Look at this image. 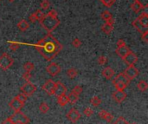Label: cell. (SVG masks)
Listing matches in <instances>:
<instances>
[{
  "label": "cell",
  "instance_id": "obj_28",
  "mask_svg": "<svg viewBox=\"0 0 148 124\" xmlns=\"http://www.w3.org/2000/svg\"><path fill=\"white\" fill-rule=\"evenodd\" d=\"M39 110L42 114H47L49 110V107L46 103H42L39 105Z\"/></svg>",
  "mask_w": 148,
  "mask_h": 124
},
{
  "label": "cell",
  "instance_id": "obj_12",
  "mask_svg": "<svg viewBox=\"0 0 148 124\" xmlns=\"http://www.w3.org/2000/svg\"><path fill=\"white\" fill-rule=\"evenodd\" d=\"M127 95L124 90H116L112 94L113 99L117 103H121L124 102L127 98Z\"/></svg>",
  "mask_w": 148,
  "mask_h": 124
},
{
  "label": "cell",
  "instance_id": "obj_27",
  "mask_svg": "<svg viewBox=\"0 0 148 124\" xmlns=\"http://www.w3.org/2000/svg\"><path fill=\"white\" fill-rule=\"evenodd\" d=\"M67 75H68V76H69L70 79H75V78L77 76L78 72H77V70H76L75 68H70V69L68 70Z\"/></svg>",
  "mask_w": 148,
  "mask_h": 124
},
{
  "label": "cell",
  "instance_id": "obj_38",
  "mask_svg": "<svg viewBox=\"0 0 148 124\" xmlns=\"http://www.w3.org/2000/svg\"><path fill=\"white\" fill-rule=\"evenodd\" d=\"M35 14H36V17L37 18V21L41 20L44 16H45V13L42 11V10H37L35 11Z\"/></svg>",
  "mask_w": 148,
  "mask_h": 124
},
{
  "label": "cell",
  "instance_id": "obj_1",
  "mask_svg": "<svg viewBox=\"0 0 148 124\" xmlns=\"http://www.w3.org/2000/svg\"><path fill=\"white\" fill-rule=\"evenodd\" d=\"M26 45H32L40 53V55L47 61L53 60L63 50V45L55 37L50 33H48L44 38L40 39L37 43L29 44H23Z\"/></svg>",
  "mask_w": 148,
  "mask_h": 124
},
{
  "label": "cell",
  "instance_id": "obj_2",
  "mask_svg": "<svg viewBox=\"0 0 148 124\" xmlns=\"http://www.w3.org/2000/svg\"><path fill=\"white\" fill-rule=\"evenodd\" d=\"M39 23L48 33H51L52 32H54L61 23L58 17H51L48 14H45V16L41 20H39Z\"/></svg>",
  "mask_w": 148,
  "mask_h": 124
},
{
  "label": "cell",
  "instance_id": "obj_15",
  "mask_svg": "<svg viewBox=\"0 0 148 124\" xmlns=\"http://www.w3.org/2000/svg\"><path fill=\"white\" fill-rule=\"evenodd\" d=\"M146 7H147V5H143L142 3H140L139 1V0H133V3L131 5V9L135 13H139V12L142 11L143 10L146 9Z\"/></svg>",
  "mask_w": 148,
  "mask_h": 124
},
{
  "label": "cell",
  "instance_id": "obj_45",
  "mask_svg": "<svg viewBox=\"0 0 148 124\" xmlns=\"http://www.w3.org/2000/svg\"><path fill=\"white\" fill-rule=\"evenodd\" d=\"M47 14H48V15H49V16H51V17H57V12H56V11H55V10H51V11H49Z\"/></svg>",
  "mask_w": 148,
  "mask_h": 124
},
{
  "label": "cell",
  "instance_id": "obj_18",
  "mask_svg": "<svg viewBox=\"0 0 148 124\" xmlns=\"http://www.w3.org/2000/svg\"><path fill=\"white\" fill-rule=\"evenodd\" d=\"M114 74H115V73H114V70H113L111 67H107V68L103 69L102 71H101L102 76H103L105 79H107V80H111V79L113 77Z\"/></svg>",
  "mask_w": 148,
  "mask_h": 124
},
{
  "label": "cell",
  "instance_id": "obj_35",
  "mask_svg": "<svg viewBox=\"0 0 148 124\" xmlns=\"http://www.w3.org/2000/svg\"><path fill=\"white\" fill-rule=\"evenodd\" d=\"M113 124H129V122L122 116L119 117V118H117L116 121L113 123Z\"/></svg>",
  "mask_w": 148,
  "mask_h": 124
},
{
  "label": "cell",
  "instance_id": "obj_11",
  "mask_svg": "<svg viewBox=\"0 0 148 124\" xmlns=\"http://www.w3.org/2000/svg\"><path fill=\"white\" fill-rule=\"evenodd\" d=\"M125 74V76L131 81L134 78H136L139 76V70L134 66H127V68L125 70V71L123 72Z\"/></svg>",
  "mask_w": 148,
  "mask_h": 124
},
{
  "label": "cell",
  "instance_id": "obj_3",
  "mask_svg": "<svg viewBox=\"0 0 148 124\" xmlns=\"http://www.w3.org/2000/svg\"><path fill=\"white\" fill-rule=\"evenodd\" d=\"M129 83L130 80L125 76L124 73H119L113 80V84L117 90H125Z\"/></svg>",
  "mask_w": 148,
  "mask_h": 124
},
{
  "label": "cell",
  "instance_id": "obj_47",
  "mask_svg": "<svg viewBox=\"0 0 148 124\" xmlns=\"http://www.w3.org/2000/svg\"><path fill=\"white\" fill-rule=\"evenodd\" d=\"M13 121V120H12ZM13 124H23V123H22V122H20V121H13Z\"/></svg>",
  "mask_w": 148,
  "mask_h": 124
},
{
  "label": "cell",
  "instance_id": "obj_39",
  "mask_svg": "<svg viewBox=\"0 0 148 124\" xmlns=\"http://www.w3.org/2000/svg\"><path fill=\"white\" fill-rule=\"evenodd\" d=\"M107 57H106L105 56H101L99 58H98V64L100 65H104L107 64Z\"/></svg>",
  "mask_w": 148,
  "mask_h": 124
},
{
  "label": "cell",
  "instance_id": "obj_49",
  "mask_svg": "<svg viewBox=\"0 0 148 124\" xmlns=\"http://www.w3.org/2000/svg\"><path fill=\"white\" fill-rule=\"evenodd\" d=\"M130 124V123H129ZM131 124H136V123H131Z\"/></svg>",
  "mask_w": 148,
  "mask_h": 124
},
{
  "label": "cell",
  "instance_id": "obj_44",
  "mask_svg": "<svg viewBox=\"0 0 148 124\" xmlns=\"http://www.w3.org/2000/svg\"><path fill=\"white\" fill-rule=\"evenodd\" d=\"M1 124H13V121L11 117H8L5 121H3V122Z\"/></svg>",
  "mask_w": 148,
  "mask_h": 124
},
{
  "label": "cell",
  "instance_id": "obj_5",
  "mask_svg": "<svg viewBox=\"0 0 148 124\" xmlns=\"http://www.w3.org/2000/svg\"><path fill=\"white\" fill-rule=\"evenodd\" d=\"M21 92L23 93V94H24L26 97H31L34 93L36 92L37 90V86L33 83H31V82H27L26 83H24L21 88H20Z\"/></svg>",
  "mask_w": 148,
  "mask_h": 124
},
{
  "label": "cell",
  "instance_id": "obj_51",
  "mask_svg": "<svg viewBox=\"0 0 148 124\" xmlns=\"http://www.w3.org/2000/svg\"><path fill=\"white\" fill-rule=\"evenodd\" d=\"M0 1H1V0H0Z\"/></svg>",
  "mask_w": 148,
  "mask_h": 124
},
{
  "label": "cell",
  "instance_id": "obj_40",
  "mask_svg": "<svg viewBox=\"0 0 148 124\" xmlns=\"http://www.w3.org/2000/svg\"><path fill=\"white\" fill-rule=\"evenodd\" d=\"M22 77H23V79L25 80L26 82H29V81H31V79L32 78V75H31V72H25V73L23 74Z\"/></svg>",
  "mask_w": 148,
  "mask_h": 124
},
{
  "label": "cell",
  "instance_id": "obj_36",
  "mask_svg": "<svg viewBox=\"0 0 148 124\" xmlns=\"http://www.w3.org/2000/svg\"><path fill=\"white\" fill-rule=\"evenodd\" d=\"M83 114H84V115H86L87 117H90V116L93 115L94 110H93L91 108H86V109L83 110Z\"/></svg>",
  "mask_w": 148,
  "mask_h": 124
},
{
  "label": "cell",
  "instance_id": "obj_50",
  "mask_svg": "<svg viewBox=\"0 0 148 124\" xmlns=\"http://www.w3.org/2000/svg\"><path fill=\"white\" fill-rule=\"evenodd\" d=\"M100 1H101V0H100Z\"/></svg>",
  "mask_w": 148,
  "mask_h": 124
},
{
  "label": "cell",
  "instance_id": "obj_30",
  "mask_svg": "<svg viewBox=\"0 0 148 124\" xmlns=\"http://www.w3.org/2000/svg\"><path fill=\"white\" fill-rule=\"evenodd\" d=\"M8 43H9V44H10V49H11L12 51H16L17 49H19V46H20V44H19V43L14 42V41H9Z\"/></svg>",
  "mask_w": 148,
  "mask_h": 124
},
{
  "label": "cell",
  "instance_id": "obj_7",
  "mask_svg": "<svg viewBox=\"0 0 148 124\" xmlns=\"http://www.w3.org/2000/svg\"><path fill=\"white\" fill-rule=\"evenodd\" d=\"M13 121H20V122H22V123H23V124H28V123H29V118L26 115H24L21 110H18V111H15L14 112V114L11 115V116H10Z\"/></svg>",
  "mask_w": 148,
  "mask_h": 124
},
{
  "label": "cell",
  "instance_id": "obj_26",
  "mask_svg": "<svg viewBox=\"0 0 148 124\" xmlns=\"http://www.w3.org/2000/svg\"><path fill=\"white\" fill-rule=\"evenodd\" d=\"M23 69L25 70V72H31L32 70H34L35 65L33 63H31V62H26L23 64Z\"/></svg>",
  "mask_w": 148,
  "mask_h": 124
},
{
  "label": "cell",
  "instance_id": "obj_23",
  "mask_svg": "<svg viewBox=\"0 0 148 124\" xmlns=\"http://www.w3.org/2000/svg\"><path fill=\"white\" fill-rule=\"evenodd\" d=\"M113 25H112V24H110L107 22L101 26V30L107 35L110 34L113 32Z\"/></svg>",
  "mask_w": 148,
  "mask_h": 124
},
{
  "label": "cell",
  "instance_id": "obj_13",
  "mask_svg": "<svg viewBox=\"0 0 148 124\" xmlns=\"http://www.w3.org/2000/svg\"><path fill=\"white\" fill-rule=\"evenodd\" d=\"M55 94L57 97L63 95V94H66L67 92V87L60 81L55 82Z\"/></svg>",
  "mask_w": 148,
  "mask_h": 124
},
{
  "label": "cell",
  "instance_id": "obj_8",
  "mask_svg": "<svg viewBox=\"0 0 148 124\" xmlns=\"http://www.w3.org/2000/svg\"><path fill=\"white\" fill-rule=\"evenodd\" d=\"M81 116V115L80 112H79L76 109H75V108L70 109L69 111V112L67 113V115H66L67 119H68L69 121L73 122V123L77 122V121L80 120Z\"/></svg>",
  "mask_w": 148,
  "mask_h": 124
},
{
  "label": "cell",
  "instance_id": "obj_20",
  "mask_svg": "<svg viewBox=\"0 0 148 124\" xmlns=\"http://www.w3.org/2000/svg\"><path fill=\"white\" fill-rule=\"evenodd\" d=\"M137 19L143 26H145V28H148V14H147V12H145V11L141 12V14L137 17Z\"/></svg>",
  "mask_w": 148,
  "mask_h": 124
},
{
  "label": "cell",
  "instance_id": "obj_6",
  "mask_svg": "<svg viewBox=\"0 0 148 124\" xmlns=\"http://www.w3.org/2000/svg\"><path fill=\"white\" fill-rule=\"evenodd\" d=\"M42 89L44 90L49 96H54L55 94V82L52 79L47 80L44 84L42 86Z\"/></svg>",
  "mask_w": 148,
  "mask_h": 124
},
{
  "label": "cell",
  "instance_id": "obj_41",
  "mask_svg": "<svg viewBox=\"0 0 148 124\" xmlns=\"http://www.w3.org/2000/svg\"><path fill=\"white\" fill-rule=\"evenodd\" d=\"M72 45H73L75 48H79V47H81V41L79 38H75V39L72 41Z\"/></svg>",
  "mask_w": 148,
  "mask_h": 124
},
{
  "label": "cell",
  "instance_id": "obj_48",
  "mask_svg": "<svg viewBox=\"0 0 148 124\" xmlns=\"http://www.w3.org/2000/svg\"><path fill=\"white\" fill-rule=\"evenodd\" d=\"M8 1H9V2H11V3H12V2H14V1H15V0H8Z\"/></svg>",
  "mask_w": 148,
  "mask_h": 124
},
{
  "label": "cell",
  "instance_id": "obj_32",
  "mask_svg": "<svg viewBox=\"0 0 148 124\" xmlns=\"http://www.w3.org/2000/svg\"><path fill=\"white\" fill-rule=\"evenodd\" d=\"M112 17H113V15H112V13H111L110 11H104L101 13V18L104 19L105 21H107L108 19H110V18H112Z\"/></svg>",
  "mask_w": 148,
  "mask_h": 124
},
{
  "label": "cell",
  "instance_id": "obj_17",
  "mask_svg": "<svg viewBox=\"0 0 148 124\" xmlns=\"http://www.w3.org/2000/svg\"><path fill=\"white\" fill-rule=\"evenodd\" d=\"M98 116L101 119H103L104 121H106L107 122H112L113 120V116L111 113L102 109L98 113Z\"/></svg>",
  "mask_w": 148,
  "mask_h": 124
},
{
  "label": "cell",
  "instance_id": "obj_19",
  "mask_svg": "<svg viewBox=\"0 0 148 124\" xmlns=\"http://www.w3.org/2000/svg\"><path fill=\"white\" fill-rule=\"evenodd\" d=\"M132 25L133 26V28H135L138 32L140 33V34H143L144 32H147V28H145V26H143L137 18H135L133 22H132Z\"/></svg>",
  "mask_w": 148,
  "mask_h": 124
},
{
  "label": "cell",
  "instance_id": "obj_34",
  "mask_svg": "<svg viewBox=\"0 0 148 124\" xmlns=\"http://www.w3.org/2000/svg\"><path fill=\"white\" fill-rule=\"evenodd\" d=\"M16 98L18 100V101H20L21 103H23V104L26 103V101L28 100V97H26L24 94H23V93H21V94H18L17 97H16Z\"/></svg>",
  "mask_w": 148,
  "mask_h": 124
},
{
  "label": "cell",
  "instance_id": "obj_22",
  "mask_svg": "<svg viewBox=\"0 0 148 124\" xmlns=\"http://www.w3.org/2000/svg\"><path fill=\"white\" fill-rule=\"evenodd\" d=\"M17 28L19 29L20 32H26V30L29 28V23L25 19H23V20H21L17 23Z\"/></svg>",
  "mask_w": 148,
  "mask_h": 124
},
{
  "label": "cell",
  "instance_id": "obj_29",
  "mask_svg": "<svg viewBox=\"0 0 148 124\" xmlns=\"http://www.w3.org/2000/svg\"><path fill=\"white\" fill-rule=\"evenodd\" d=\"M40 6H41V9L43 11L49 10V7H50V4L49 2V0H43V1L41 2V4H40Z\"/></svg>",
  "mask_w": 148,
  "mask_h": 124
},
{
  "label": "cell",
  "instance_id": "obj_37",
  "mask_svg": "<svg viewBox=\"0 0 148 124\" xmlns=\"http://www.w3.org/2000/svg\"><path fill=\"white\" fill-rule=\"evenodd\" d=\"M82 91H83L82 87H81V86H79V85H76V86L72 89V92H74L75 94H76V95H78V96H80V95L81 94Z\"/></svg>",
  "mask_w": 148,
  "mask_h": 124
},
{
  "label": "cell",
  "instance_id": "obj_24",
  "mask_svg": "<svg viewBox=\"0 0 148 124\" xmlns=\"http://www.w3.org/2000/svg\"><path fill=\"white\" fill-rule=\"evenodd\" d=\"M137 88L139 91L145 92L148 88V84L145 80H140V81H139V82L137 84Z\"/></svg>",
  "mask_w": 148,
  "mask_h": 124
},
{
  "label": "cell",
  "instance_id": "obj_4",
  "mask_svg": "<svg viewBox=\"0 0 148 124\" xmlns=\"http://www.w3.org/2000/svg\"><path fill=\"white\" fill-rule=\"evenodd\" d=\"M13 64L14 60L8 53H3L0 56V69H2L3 70H7Z\"/></svg>",
  "mask_w": 148,
  "mask_h": 124
},
{
  "label": "cell",
  "instance_id": "obj_10",
  "mask_svg": "<svg viewBox=\"0 0 148 124\" xmlns=\"http://www.w3.org/2000/svg\"><path fill=\"white\" fill-rule=\"evenodd\" d=\"M62 69L61 66L58 65L55 63H51L49 64L47 67H46V71L48 72V74L51 76H57L59 73L61 72Z\"/></svg>",
  "mask_w": 148,
  "mask_h": 124
},
{
  "label": "cell",
  "instance_id": "obj_31",
  "mask_svg": "<svg viewBox=\"0 0 148 124\" xmlns=\"http://www.w3.org/2000/svg\"><path fill=\"white\" fill-rule=\"evenodd\" d=\"M90 103L94 106V107H98L101 103V100L98 97H94L91 100H90Z\"/></svg>",
  "mask_w": 148,
  "mask_h": 124
},
{
  "label": "cell",
  "instance_id": "obj_33",
  "mask_svg": "<svg viewBox=\"0 0 148 124\" xmlns=\"http://www.w3.org/2000/svg\"><path fill=\"white\" fill-rule=\"evenodd\" d=\"M116 0H101V3L107 8H111L113 4L115 3Z\"/></svg>",
  "mask_w": 148,
  "mask_h": 124
},
{
  "label": "cell",
  "instance_id": "obj_46",
  "mask_svg": "<svg viewBox=\"0 0 148 124\" xmlns=\"http://www.w3.org/2000/svg\"><path fill=\"white\" fill-rule=\"evenodd\" d=\"M125 44H127L123 39H120V40H118V42H117V47L118 46H122V45H125Z\"/></svg>",
  "mask_w": 148,
  "mask_h": 124
},
{
  "label": "cell",
  "instance_id": "obj_25",
  "mask_svg": "<svg viewBox=\"0 0 148 124\" xmlns=\"http://www.w3.org/2000/svg\"><path fill=\"white\" fill-rule=\"evenodd\" d=\"M68 99H69V103L71 104H75L78 100H79V96L75 94L74 92H70L69 94L68 95Z\"/></svg>",
  "mask_w": 148,
  "mask_h": 124
},
{
  "label": "cell",
  "instance_id": "obj_9",
  "mask_svg": "<svg viewBox=\"0 0 148 124\" xmlns=\"http://www.w3.org/2000/svg\"><path fill=\"white\" fill-rule=\"evenodd\" d=\"M124 61V63L127 65V66H132L134 65L137 62H138V56L133 52L132 50H130L128 52V54L122 59Z\"/></svg>",
  "mask_w": 148,
  "mask_h": 124
},
{
  "label": "cell",
  "instance_id": "obj_43",
  "mask_svg": "<svg viewBox=\"0 0 148 124\" xmlns=\"http://www.w3.org/2000/svg\"><path fill=\"white\" fill-rule=\"evenodd\" d=\"M141 39L145 43L147 44L148 43V30L145 32H144L143 34H141Z\"/></svg>",
  "mask_w": 148,
  "mask_h": 124
},
{
  "label": "cell",
  "instance_id": "obj_16",
  "mask_svg": "<svg viewBox=\"0 0 148 124\" xmlns=\"http://www.w3.org/2000/svg\"><path fill=\"white\" fill-rule=\"evenodd\" d=\"M23 103H21L20 101H18L16 97H14L9 103V107L11 109H12L14 111H18V110H21L22 108L23 107Z\"/></svg>",
  "mask_w": 148,
  "mask_h": 124
},
{
  "label": "cell",
  "instance_id": "obj_14",
  "mask_svg": "<svg viewBox=\"0 0 148 124\" xmlns=\"http://www.w3.org/2000/svg\"><path fill=\"white\" fill-rule=\"evenodd\" d=\"M129 51H130V49L127 47V44L122 45V46H118L117 49H116V50H115L117 56H119V57H121V59H123L128 54Z\"/></svg>",
  "mask_w": 148,
  "mask_h": 124
},
{
  "label": "cell",
  "instance_id": "obj_21",
  "mask_svg": "<svg viewBox=\"0 0 148 124\" xmlns=\"http://www.w3.org/2000/svg\"><path fill=\"white\" fill-rule=\"evenodd\" d=\"M57 103L60 105L61 107H64L69 103V99L68 96L66 94H63L57 97Z\"/></svg>",
  "mask_w": 148,
  "mask_h": 124
},
{
  "label": "cell",
  "instance_id": "obj_42",
  "mask_svg": "<svg viewBox=\"0 0 148 124\" xmlns=\"http://www.w3.org/2000/svg\"><path fill=\"white\" fill-rule=\"evenodd\" d=\"M29 22L32 23H35L37 21V17H36L35 12H33L32 14L29 15Z\"/></svg>",
  "mask_w": 148,
  "mask_h": 124
}]
</instances>
